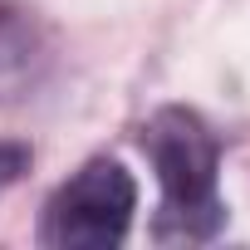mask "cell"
<instances>
[{"label": "cell", "instance_id": "2", "mask_svg": "<svg viewBox=\"0 0 250 250\" xmlns=\"http://www.w3.org/2000/svg\"><path fill=\"white\" fill-rule=\"evenodd\" d=\"M138 211V182L133 172L113 162V157H93L83 162L49 201L40 216V245L49 250H108L123 245Z\"/></svg>", "mask_w": 250, "mask_h": 250}, {"label": "cell", "instance_id": "3", "mask_svg": "<svg viewBox=\"0 0 250 250\" xmlns=\"http://www.w3.org/2000/svg\"><path fill=\"white\" fill-rule=\"evenodd\" d=\"M49 74H54L49 25L20 0H0V103L35 98L49 83Z\"/></svg>", "mask_w": 250, "mask_h": 250}, {"label": "cell", "instance_id": "4", "mask_svg": "<svg viewBox=\"0 0 250 250\" xmlns=\"http://www.w3.org/2000/svg\"><path fill=\"white\" fill-rule=\"evenodd\" d=\"M30 172V147L25 143H0V191Z\"/></svg>", "mask_w": 250, "mask_h": 250}, {"label": "cell", "instance_id": "1", "mask_svg": "<svg viewBox=\"0 0 250 250\" xmlns=\"http://www.w3.org/2000/svg\"><path fill=\"white\" fill-rule=\"evenodd\" d=\"M143 152L162 187L157 240H211L226 226L221 201V143L196 108L167 103L143 123Z\"/></svg>", "mask_w": 250, "mask_h": 250}]
</instances>
